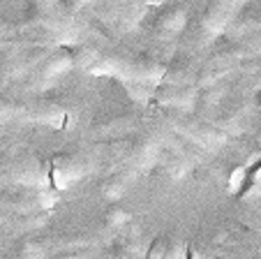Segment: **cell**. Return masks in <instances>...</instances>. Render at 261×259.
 <instances>
[{
    "instance_id": "cell-1",
    "label": "cell",
    "mask_w": 261,
    "mask_h": 259,
    "mask_svg": "<svg viewBox=\"0 0 261 259\" xmlns=\"http://www.w3.org/2000/svg\"><path fill=\"white\" fill-rule=\"evenodd\" d=\"M185 23H188V14H185L182 7H169L167 12L160 14V28L169 35L180 33V30L185 28Z\"/></svg>"
},
{
    "instance_id": "cell-2",
    "label": "cell",
    "mask_w": 261,
    "mask_h": 259,
    "mask_svg": "<svg viewBox=\"0 0 261 259\" xmlns=\"http://www.w3.org/2000/svg\"><path fill=\"white\" fill-rule=\"evenodd\" d=\"M67 65H69V58H67V56L54 58L49 65H46V74H49V77H54V74H60V72H63V67H67Z\"/></svg>"
}]
</instances>
